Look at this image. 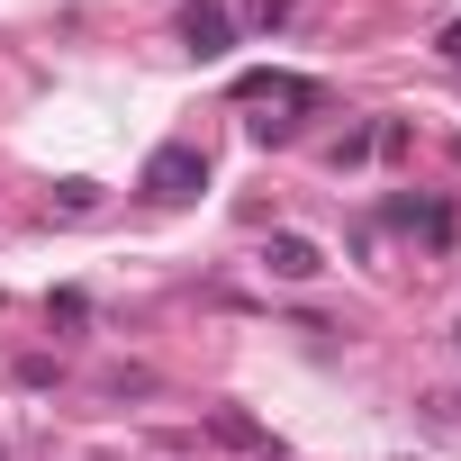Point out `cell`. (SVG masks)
<instances>
[{"label": "cell", "instance_id": "obj_1", "mask_svg": "<svg viewBox=\"0 0 461 461\" xmlns=\"http://www.w3.org/2000/svg\"><path fill=\"white\" fill-rule=\"evenodd\" d=\"M136 190H145L154 208H181V199H199V190H208V154H199V145H163V154L145 163V181H136Z\"/></svg>", "mask_w": 461, "mask_h": 461}, {"label": "cell", "instance_id": "obj_5", "mask_svg": "<svg viewBox=\"0 0 461 461\" xmlns=\"http://www.w3.org/2000/svg\"><path fill=\"white\" fill-rule=\"evenodd\" d=\"M181 46H190V55H199V64H208V55H226V46H236V28H226V19H217V10H199V19H190V28H181Z\"/></svg>", "mask_w": 461, "mask_h": 461}, {"label": "cell", "instance_id": "obj_2", "mask_svg": "<svg viewBox=\"0 0 461 461\" xmlns=\"http://www.w3.org/2000/svg\"><path fill=\"white\" fill-rule=\"evenodd\" d=\"M263 272H272V281H317L326 254H317L308 236H263Z\"/></svg>", "mask_w": 461, "mask_h": 461}, {"label": "cell", "instance_id": "obj_7", "mask_svg": "<svg viewBox=\"0 0 461 461\" xmlns=\"http://www.w3.org/2000/svg\"><path fill=\"white\" fill-rule=\"evenodd\" d=\"M425 416H434V425H461V389H434V398H425Z\"/></svg>", "mask_w": 461, "mask_h": 461}, {"label": "cell", "instance_id": "obj_4", "mask_svg": "<svg viewBox=\"0 0 461 461\" xmlns=\"http://www.w3.org/2000/svg\"><path fill=\"white\" fill-rule=\"evenodd\" d=\"M208 434H217V443H236V452H263V461H281V443H272L254 416H226V407H217V416H208Z\"/></svg>", "mask_w": 461, "mask_h": 461}, {"label": "cell", "instance_id": "obj_8", "mask_svg": "<svg viewBox=\"0 0 461 461\" xmlns=\"http://www.w3.org/2000/svg\"><path fill=\"white\" fill-rule=\"evenodd\" d=\"M290 19V0H254V28H281Z\"/></svg>", "mask_w": 461, "mask_h": 461}, {"label": "cell", "instance_id": "obj_6", "mask_svg": "<svg viewBox=\"0 0 461 461\" xmlns=\"http://www.w3.org/2000/svg\"><path fill=\"white\" fill-rule=\"evenodd\" d=\"M100 208V181H64V217H91Z\"/></svg>", "mask_w": 461, "mask_h": 461}, {"label": "cell", "instance_id": "obj_3", "mask_svg": "<svg viewBox=\"0 0 461 461\" xmlns=\"http://www.w3.org/2000/svg\"><path fill=\"white\" fill-rule=\"evenodd\" d=\"M389 226H407V236H425L434 254L452 245V208H443V199H389Z\"/></svg>", "mask_w": 461, "mask_h": 461}, {"label": "cell", "instance_id": "obj_9", "mask_svg": "<svg viewBox=\"0 0 461 461\" xmlns=\"http://www.w3.org/2000/svg\"><path fill=\"white\" fill-rule=\"evenodd\" d=\"M0 461H10V452H0Z\"/></svg>", "mask_w": 461, "mask_h": 461}]
</instances>
